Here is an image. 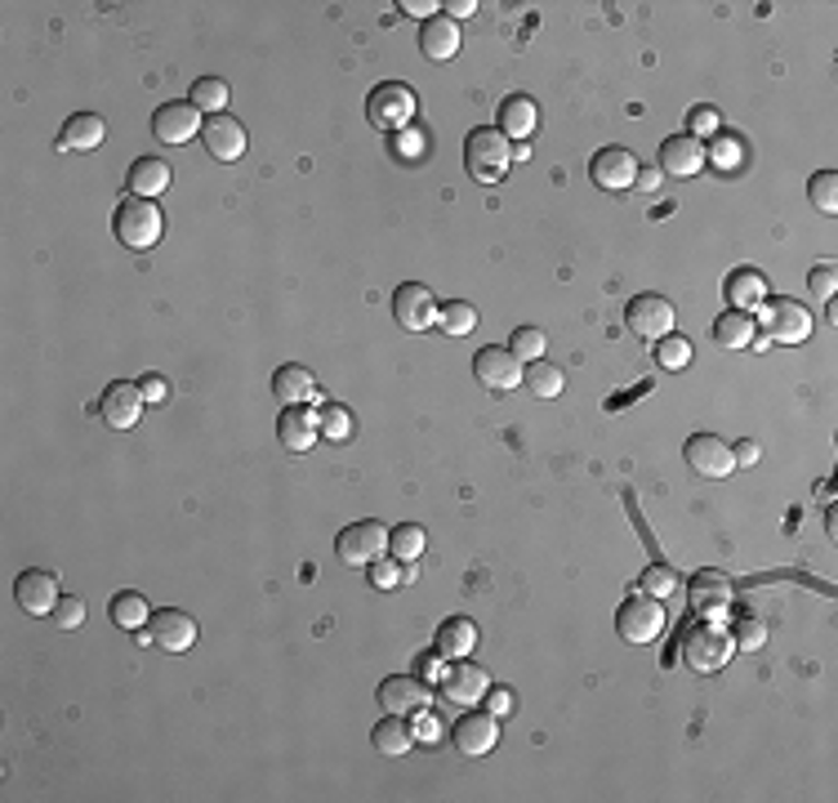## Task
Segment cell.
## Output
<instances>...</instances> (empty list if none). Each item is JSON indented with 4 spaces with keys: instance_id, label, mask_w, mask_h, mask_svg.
I'll return each instance as SVG.
<instances>
[{
    "instance_id": "obj_15",
    "label": "cell",
    "mask_w": 838,
    "mask_h": 803,
    "mask_svg": "<svg viewBox=\"0 0 838 803\" xmlns=\"http://www.w3.org/2000/svg\"><path fill=\"white\" fill-rule=\"evenodd\" d=\"M393 317H397L401 330H415V335L429 330V326H438V299H433V291L419 286V282L397 286V295H393Z\"/></svg>"
},
{
    "instance_id": "obj_49",
    "label": "cell",
    "mask_w": 838,
    "mask_h": 803,
    "mask_svg": "<svg viewBox=\"0 0 838 803\" xmlns=\"http://www.w3.org/2000/svg\"><path fill=\"white\" fill-rule=\"evenodd\" d=\"M424 148H429V139L419 129H401L397 134V157L401 161H419V157H424Z\"/></svg>"
},
{
    "instance_id": "obj_24",
    "label": "cell",
    "mask_w": 838,
    "mask_h": 803,
    "mask_svg": "<svg viewBox=\"0 0 838 803\" xmlns=\"http://www.w3.org/2000/svg\"><path fill=\"white\" fill-rule=\"evenodd\" d=\"M272 397L282 402V407H304V402H326L308 366H282V371H276V375H272Z\"/></svg>"
},
{
    "instance_id": "obj_1",
    "label": "cell",
    "mask_w": 838,
    "mask_h": 803,
    "mask_svg": "<svg viewBox=\"0 0 838 803\" xmlns=\"http://www.w3.org/2000/svg\"><path fill=\"white\" fill-rule=\"evenodd\" d=\"M509 161H513V144L496 125H477L464 139V166L477 183H500L509 174Z\"/></svg>"
},
{
    "instance_id": "obj_32",
    "label": "cell",
    "mask_w": 838,
    "mask_h": 803,
    "mask_svg": "<svg viewBox=\"0 0 838 803\" xmlns=\"http://www.w3.org/2000/svg\"><path fill=\"white\" fill-rule=\"evenodd\" d=\"M419 49H424L433 63H451L460 54V27L451 19H429L419 27Z\"/></svg>"
},
{
    "instance_id": "obj_16",
    "label": "cell",
    "mask_w": 838,
    "mask_h": 803,
    "mask_svg": "<svg viewBox=\"0 0 838 803\" xmlns=\"http://www.w3.org/2000/svg\"><path fill=\"white\" fill-rule=\"evenodd\" d=\"M705 166H710V152L691 134H669L660 144V174H669V179H695Z\"/></svg>"
},
{
    "instance_id": "obj_23",
    "label": "cell",
    "mask_w": 838,
    "mask_h": 803,
    "mask_svg": "<svg viewBox=\"0 0 838 803\" xmlns=\"http://www.w3.org/2000/svg\"><path fill=\"white\" fill-rule=\"evenodd\" d=\"M276 438L286 451H313V442L321 438V411L313 407H286L276 420Z\"/></svg>"
},
{
    "instance_id": "obj_56",
    "label": "cell",
    "mask_w": 838,
    "mask_h": 803,
    "mask_svg": "<svg viewBox=\"0 0 838 803\" xmlns=\"http://www.w3.org/2000/svg\"><path fill=\"white\" fill-rule=\"evenodd\" d=\"M634 183H638V192H656L660 188V170H638Z\"/></svg>"
},
{
    "instance_id": "obj_22",
    "label": "cell",
    "mask_w": 838,
    "mask_h": 803,
    "mask_svg": "<svg viewBox=\"0 0 838 803\" xmlns=\"http://www.w3.org/2000/svg\"><path fill=\"white\" fill-rule=\"evenodd\" d=\"M148 630H152V647H157V652H170V656H179V652H188V647L196 643V621H192L188 612H179V608L152 612Z\"/></svg>"
},
{
    "instance_id": "obj_50",
    "label": "cell",
    "mask_w": 838,
    "mask_h": 803,
    "mask_svg": "<svg viewBox=\"0 0 838 803\" xmlns=\"http://www.w3.org/2000/svg\"><path fill=\"white\" fill-rule=\"evenodd\" d=\"M807 286H812V295H820V299H834V291H838V273L825 263V268H812L807 273Z\"/></svg>"
},
{
    "instance_id": "obj_13",
    "label": "cell",
    "mask_w": 838,
    "mask_h": 803,
    "mask_svg": "<svg viewBox=\"0 0 838 803\" xmlns=\"http://www.w3.org/2000/svg\"><path fill=\"white\" fill-rule=\"evenodd\" d=\"M638 157L628 152V148H620V144H611V148H602L593 161H589V179L598 183V188H607V192H628L634 188V179H638Z\"/></svg>"
},
{
    "instance_id": "obj_17",
    "label": "cell",
    "mask_w": 838,
    "mask_h": 803,
    "mask_svg": "<svg viewBox=\"0 0 838 803\" xmlns=\"http://www.w3.org/2000/svg\"><path fill=\"white\" fill-rule=\"evenodd\" d=\"M473 375H477L482 388H491V393H513L522 384V362L509 349H482L473 358Z\"/></svg>"
},
{
    "instance_id": "obj_3",
    "label": "cell",
    "mask_w": 838,
    "mask_h": 803,
    "mask_svg": "<svg viewBox=\"0 0 838 803\" xmlns=\"http://www.w3.org/2000/svg\"><path fill=\"white\" fill-rule=\"evenodd\" d=\"M732 656H736V643H732V634H727L723 625H714V621L687 630V638H682V660L695 669V675H718V669H723Z\"/></svg>"
},
{
    "instance_id": "obj_12",
    "label": "cell",
    "mask_w": 838,
    "mask_h": 803,
    "mask_svg": "<svg viewBox=\"0 0 838 803\" xmlns=\"http://www.w3.org/2000/svg\"><path fill=\"white\" fill-rule=\"evenodd\" d=\"M103 420H107V429H116V433H125V429H134L138 420H144V411H148V397H144V388L138 384H129V380H116V384H107L103 388Z\"/></svg>"
},
{
    "instance_id": "obj_27",
    "label": "cell",
    "mask_w": 838,
    "mask_h": 803,
    "mask_svg": "<svg viewBox=\"0 0 838 803\" xmlns=\"http://www.w3.org/2000/svg\"><path fill=\"white\" fill-rule=\"evenodd\" d=\"M535 125H540V108H535V99H526V94H513V99H505L500 103V134L505 139H518V144H526L531 134H535Z\"/></svg>"
},
{
    "instance_id": "obj_18",
    "label": "cell",
    "mask_w": 838,
    "mask_h": 803,
    "mask_svg": "<svg viewBox=\"0 0 838 803\" xmlns=\"http://www.w3.org/2000/svg\"><path fill=\"white\" fill-rule=\"evenodd\" d=\"M496 742H500V719L491 714V710H473V714H464L460 723H455V750L460 755H468V759H482V755H491L496 750Z\"/></svg>"
},
{
    "instance_id": "obj_9",
    "label": "cell",
    "mask_w": 838,
    "mask_h": 803,
    "mask_svg": "<svg viewBox=\"0 0 838 803\" xmlns=\"http://www.w3.org/2000/svg\"><path fill=\"white\" fill-rule=\"evenodd\" d=\"M624 326L638 335V340H652V344H660L665 335H673V326H678V313H673V304L665 299V295H634V304L624 308Z\"/></svg>"
},
{
    "instance_id": "obj_31",
    "label": "cell",
    "mask_w": 838,
    "mask_h": 803,
    "mask_svg": "<svg viewBox=\"0 0 838 803\" xmlns=\"http://www.w3.org/2000/svg\"><path fill=\"white\" fill-rule=\"evenodd\" d=\"M754 335H758V321H754V313H723L718 321H714V344L718 349H727V353H740V349H749L754 344Z\"/></svg>"
},
{
    "instance_id": "obj_38",
    "label": "cell",
    "mask_w": 838,
    "mask_h": 803,
    "mask_svg": "<svg viewBox=\"0 0 838 803\" xmlns=\"http://www.w3.org/2000/svg\"><path fill=\"white\" fill-rule=\"evenodd\" d=\"M438 326L446 330V335H473L477 330V308L473 304H464V299H451L446 308H438Z\"/></svg>"
},
{
    "instance_id": "obj_7",
    "label": "cell",
    "mask_w": 838,
    "mask_h": 803,
    "mask_svg": "<svg viewBox=\"0 0 838 803\" xmlns=\"http://www.w3.org/2000/svg\"><path fill=\"white\" fill-rule=\"evenodd\" d=\"M758 313H762V335L767 340H777V344H803L816 330L812 313L799 299H767Z\"/></svg>"
},
{
    "instance_id": "obj_33",
    "label": "cell",
    "mask_w": 838,
    "mask_h": 803,
    "mask_svg": "<svg viewBox=\"0 0 838 803\" xmlns=\"http://www.w3.org/2000/svg\"><path fill=\"white\" fill-rule=\"evenodd\" d=\"M522 380H526V393H531V397H540V402L563 397V388H567L563 366H553V362H544V358H540V362H526Z\"/></svg>"
},
{
    "instance_id": "obj_29",
    "label": "cell",
    "mask_w": 838,
    "mask_h": 803,
    "mask_svg": "<svg viewBox=\"0 0 838 803\" xmlns=\"http://www.w3.org/2000/svg\"><path fill=\"white\" fill-rule=\"evenodd\" d=\"M477 647V625L468 617H451L438 625V638H433V652L442 660H464L468 652Z\"/></svg>"
},
{
    "instance_id": "obj_14",
    "label": "cell",
    "mask_w": 838,
    "mask_h": 803,
    "mask_svg": "<svg viewBox=\"0 0 838 803\" xmlns=\"http://www.w3.org/2000/svg\"><path fill=\"white\" fill-rule=\"evenodd\" d=\"M433 705V688L424 679H415V675H397V679H384L380 683V710L384 714H419V710H429Z\"/></svg>"
},
{
    "instance_id": "obj_39",
    "label": "cell",
    "mask_w": 838,
    "mask_h": 803,
    "mask_svg": "<svg viewBox=\"0 0 838 803\" xmlns=\"http://www.w3.org/2000/svg\"><path fill=\"white\" fill-rule=\"evenodd\" d=\"M807 196H812V206H816L820 215H838V174H834V170H820V174H812V183H807Z\"/></svg>"
},
{
    "instance_id": "obj_55",
    "label": "cell",
    "mask_w": 838,
    "mask_h": 803,
    "mask_svg": "<svg viewBox=\"0 0 838 803\" xmlns=\"http://www.w3.org/2000/svg\"><path fill=\"white\" fill-rule=\"evenodd\" d=\"M736 152H740V148H736L732 139H723V144L714 148V161H718V166H732V161H736Z\"/></svg>"
},
{
    "instance_id": "obj_25",
    "label": "cell",
    "mask_w": 838,
    "mask_h": 803,
    "mask_svg": "<svg viewBox=\"0 0 838 803\" xmlns=\"http://www.w3.org/2000/svg\"><path fill=\"white\" fill-rule=\"evenodd\" d=\"M170 183H174V174H170V161H161V157H138L125 179L129 196H144V201H157L161 192H170Z\"/></svg>"
},
{
    "instance_id": "obj_46",
    "label": "cell",
    "mask_w": 838,
    "mask_h": 803,
    "mask_svg": "<svg viewBox=\"0 0 838 803\" xmlns=\"http://www.w3.org/2000/svg\"><path fill=\"white\" fill-rule=\"evenodd\" d=\"M371 585H375V589H397V585H406L397 558H375V563H371Z\"/></svg>"
},
{
    "instance_id": "obj_19",
    "label": "cell",
    "mask_w": 838,
    "mask_h": 803,
    "mask_svg": "<svg viewBox=\"0 0 838 803\" xmlns=\"http://www.w3.org/2000/svg\"><path fill=\"white\" fill-rule=\"evenodd\" d=\"M201 144H205V152L215 157V161H241L246 157V129H241V121L237 116H205V125H201Z\"/></svg>"
},
{
    "instance_id": "obj_43",
    "label": "cell",
    "mask_w": 838,
    "mask_h": 803,
    "mask_svg": "<svg viewBox=\"0 0 838 803\" xmlns=\"http://www.w3.org/2000/svg\"><path fill=\"white\" fill-rule=\"evenodd\" d=\"M321 438L326 442H348L353 438V416L343 407H321Z\"/></svg>"
},
{
    "instance_id": "obj_6",
    "label": "cell",
    "mask_w": 838,
    "mask_h": 803,
    "mask_svg": "<svg viewBox=\"0 0 838 803\" xmlns=\"http://www.w3.org/2000/svg\"><path fill=\"white\" fill-rule=\"evenodd\" d=\"M615 634H620L624 643H634V647L656 643V638L665 634V608H660V598H647V593L628 598L624 608L615 612Z\"/></svg>"
},
{
    "instance_id": "obj_11",
    "label": "cell",
    "mask_w": 838,
    "mask_h": 803,
    "mask_svg": "<svg viewBox=\"0 0 838 803\" xmlns=\"http://www.w3.org/2000/svg\"><path fill=\"white\" fill-rule=\"evenodd\" d=\"M732 602H736V585L723 572H695L691 576V612H701L714 625H723Z\"/></svg>"
},
{
    "instance_id": "obj_5",
    "label": "cell",
    "mask_w": 838,
    "mask_h": 803,
    "mask_svg": "<svg viewBox=\"0 0 838 803\" xmlns=\"http://www.w3.org/2000/svg\"><path fill=\"white\" fill-rule=\"evenodd\" d=\"M335 554L343 567H371L375 558L388 554V527L366 518V522H348L335 541Z\"/></svg>"
},
{
    "instance_id": "obj_2",
    "label": "cell",
    "mask_w": 838,
    "mask_h": 803,
    "mask_svg": "<svg viewBox=\"0 0 838 803\" xmlns=\"http://www.w3.org/2000/svg\"><path fill=\"white\" fill-rule=\"evenodd\" d=\"M112 228H116V241H121L125 250H152V246L161 241V233H166V215H161L157 201L125 196L121 211H116V219H112Z\"/></svg>"
},
{
    "instance_id": "obj_10",
    "label": "cell",
    "mask_w": 838,
    "mask_h": 803,
    "mask_svg": "<svg viewBox=\"0 0 838 803\" xmlns=\"http://www.w3.org/2000/svg\"><path fill=\"white\" fill-rule=\"evenodd\" d=\"M682 460H687L691 474H701V478H732V468H736V455H732V446H727L718 433H695V438H687Z\"/></svg>"
},
{
    "instance_id": "obj_28",
    "label": "cell",
    "mask_w": 838,
    "mask_h": 803,
    "mask_svg": "<svg viewBox=\"0 0 838 803\" xmlns=\"http://www.w3.org/2000/svg\"><path fill=\"white\" fill-rule=\"evenodd\" d=\"M371 746H375L384 759H406V755L415 750V732H410V723H406L401 714H384V719L375 723V732H371Z\"/></svg>"
},
{
    "instance_id": "obj_51",
    "label": "cell",
    "mask_w": 838,
    "mask_h": 803,
    "mask_svg": "<svg viewBox=\"0 0 838 803\" xmlns=\"http://www.w3.org/2000/svg\"><path fill=\"white\" fill-rule=\"evenodd\" d=\"M138 388H144L148 407H166V402H170V384L161 375H144V380H138Z\"/></svg>"
},
{
    "instance_id": "obj_53",
    "label": "cell",
    "mask_w": 838,
    "mask_h": 803,
    "mask_svg": "<svg viewBox=\"0 0 838 803\" xmlns=\"http://www.w3.org/2000/svg\"><path fill=\"white\" fill-rule=\"evenodd\" d=\"M486 710H491L496 719H505V714L513 710V692H509V688H496V683H491V692H486Z\"/></svg>"
},
{
    "instance_id": "obj_34",
    "label": "cell",
    "mask_w": 838,
    "mask_h": 803,
    "mask_svg": "<svg viewBox=\"0 0 838 803\" xmlns=\"http://www.w3.org/2000/svg\"><path fill=\"white\" fill-rule=\"evenodd\" d=\"M424 550H429V531L419 527V522H401V527L388 531V554L397 563H419V558H424Z\"/></svg>"
},
{
    "instance_id": "obj_45",
    "label": "cell",
    "mask_w": 838,
    "mask_h": 803,
    "mask_svg": "<svg viewBox=\"0 0 838 803\" xmlns=\"http://www.w3.org/2000/svg\"><path fill=\"white\" fill-rule=\"evenodd\" d=\"M415 723H410V732H415V742H424V746H433V742H442V719L433 714V710H419V714H410Z\"/></svg>"
},
{
    "instance_id": "obj_47",
    "label": "cell",
    "mask_w": 838,
    "mask_h": 803,
    "mask_svg": "<svg viewBox=\"0 0 838 803\" xmlns=\"http://www.w3.org/2000/svg\"><path fill=\"white\" fill-rule=\"evenodd\" d=\"M442 675H446V660H442L438 652H429V656H419V660H415V679H424L429 688H438Z\"/></svg>"
},
{
    "instance_id": "obj_20",
    "label": "cell",
    "mask_w": 838,
    "mask_h": 803,
    "mask_svg": "<svg viewBox=\"0 0 838 803\" xmlns=\"http://www.w3.org/2000/svg\"><path fill=\"white\" fill-rule=\"evenodd\" d=\"M201 112L192 108V103H166L157 116H152V134H157V144H192V139H201Z\"/></svg>"
},
{
    "instance_id": "obj_26",
    "label": "cell",
    "mask_w": 838,
    "mask_h": 803,
    "mask_svg": "<svg viewBox=\"0 0 838 803\" xmlns=\"http://www.w3.org/2000/svg\"><path fill=\"white\" fill-rule=\"evenodd\" d=\"M103 139H107L103 116H94V112H77L72 121L63 125V134H58V152H94Z\"/></svg>"
},
{
    "instance_id": "obj_48",
    "label": "cell",
    "mask_w": 838,
    "mask_h": 803,
    "mask_svg": "<svg viewBox=\"0 0 838 803\" xmlns=\"http://www.w3.org/2000/svg\"><path fill=\"white\" fill-rule=\"evenodd\" d=\"M687 121H691V139H701V144L710 139V134H718V112L714 108H695Z\"/></svg>"
},
{
    "instance_id": "obj_44",
    "label": "cell",
    "mask_w": 838,
    "mask_h": 803,
    "mask_svg": "<svg viewBox=\"0 0 838 803\" xmlns=\"http://www.w3.org/2000/svg\"><path fill=\"white\" fill-rule=\"evenodd\" d=\"M54 621H58V630H81L86 625V598H58V608H54Z\"/></svg>"
},
{
    "instance_id": "obj_41",
    "label": "cell",
    "mask_w": 838,
    "mask_h": 803,
    "mask_svg": "<svg viewBox=\"0 0 838 803\" xmlns=\"http://www.w3.org/2000/svg\"><path fill=\"white\" fill-rule=\"evenodd\" d=\"M656 362H660L665 371H682V366L691 362V344L682 340V335H665V340L656 344Z\"/></svg>"
},
{
    "instance_id": "obj_37",
    "label": "cell",
    "mask_w": 838,
    "mask_h": 803,
    "mask_svg": "<svg viewBox=\"0 0 838 803\" xmlns=\"http://www.w3.org/2000/svg\"><path fill=\"white\" fill-rule=\"evenodd\" d=\"M544 349H548V335H544L540 326H518L513 340H509V353H513L522 366H526V362H540Z\"/></svg>"
},
{
    "instance_id": "obj_40",
    "label": "cell",
    "mask_w": 838,
    "mask_h": 803,
    "mask_svg": "<svg viewBox=\"0 0 838 803\" xmlns=\"http://www.w3.org/2000/svg\"><path fill=\"white\" fill-rule=\"evenodd\" d=\"M638 589H643L647 598H673V593H678V572H673V567H647L643 580H638Z\"/></svg>"
},
{
    "instance_id": "obj_35",
    "label": "cell",
    "mask_w": 838,
    "mask_h": 803,
    "mask_svg": "<svg viewBox=\"0 0 838 803\" xmlns=\"http://www.w3.org/2000/svg\"><path fill=\"white\" fill-rule=\"evenodd\" d=\"M107 617H112V621H116L125 634H134V630H144V625L152 621V608H148V598H144V593L125 589V593H116V598H112Z\"/></svg>"
},
{
    "instance_id": "obj_42",
    "label": "cell",
    "mask_w": 838,
    "mask_h": 803,
    "mask_svg": "<svg viewBox=\"0 0 838 803\" xmlns=\"http://www.w3.org/2000/svg\"><path fill=\"white\" fill-rule=\"evenodd\" d=\"M732 643H736V652H758V647L767 643V625H762L758 617H736Z\"/></svg>"
},
{
    "instance_id": "obj_21",
    "label": "cell",
    "mask_w": 838,
    "mask_h": 803,
    "mask_svg": "<svg viewBox=\"0 0 838 803\" xmlns=\"http://www.w3.org/2000/svg\"><path fill=\"white\" fill-rule=\"evenodd\" d=\"M14 598H19V608L27 612V617H54V608H58V580L49 576V572H41V567H32V572H23L19 580H14Z\"/></svg>"
},
{
    "instance_id": "obj_36",
    "label": "cell",
    "mask_w": 838,
    "mask_h": 803,
    "mask_svg": "<svg viewBox=\"0 0 838 803\" xmlns=\"http://www.w3.org/2000/svg\"><path fill=\"white\" fill-rule=\"evenodd\" d=\"M196 112H205V116H219L224 108H228V81L224 77H201V81H192V99H188Z\"/></svg>"
},
{
    "instance_id": "obj_54",
    "label": "cell",
    "mask_w": 838,
    "mask_h": 803,
    "mask_svg": "<svg viewBox=\"0 0 838 803\" xmlns=\"http://www.w3.org/2000/svg\"><path fill=\"white\" fill-rule=\"evenodd\" d=\"M446 10H451L446 19H451V23H460V19H473V14H477V0H451Z\"/></svg>"
},
{
    "instance_id": "obj_52",
    "label": "cell",
    "mask_w": 838,
    "mask_h": 803,
    "mask_svg": "<svg viewBox=\"0 0 838 803\" xmlns=\"http://www.w3.org/2000/svg\"><path fill=\"white\" fill-rule=\"evenodd\" d=\"M397 10H401V14H410V19H424V23H429V19H438V10H442V5H438V0H401Z\"/></svg>"
},
{
    "instance_id": "obj_30",
    "label": "cell",
    "mask_w": 838,
    "mask_h": 803,
    "mask_svg": "<svg viewBox=\"0 0 838 803\" xmlns=\"http://www.w3.org/2000/svg\"><path fill=\"white\" fill-rule=\"evenodd\" d=\"M723 295H727V304L736 313H754V308L767 304V282L754 273V268H736V273L727 278V286H723Z\"/></svg>"
},
{
    "instance_id": "obj_4",
    "label": "cell",
    "mask_w": 838,
    "mask_h": 803,
    "mask_svg": "<svg viewBox=\"0 0 838 803\" xmlns=\"http://www.w3.org/2000/svg\"><path fill=\"white\" fill-rule=\"evenodd\" d=\"M415 112H419V103H415L410 86H401V81H384V86H375L371 99H366V116H371V125L384 129V134L410 129Z\"/></svg>"
},
{
    "instance_id": "obj_8",
    "label": "cell",
    "mask_w": 838,
    "mask_h": 803,
    "mask_svg": "<svg viewBox=\"0 0 838 803\" xmlns=\"http://www.w3.org/2000/svg\"><path fill=\"white\" fill-rule=\"evenodd\" d=\"M442 697L451 701V705H464V710H473V705H482L486 701V692H491V669H482L477 660H446V675H442Z\"/></svg>"
},
{
    "instance_id": "obj_57",
    "label": "cell",
    "mask_w": 838,
    "mask_h": 803,
    "mask_svg": "<svg viewBox=\"0 0 838 803\" xmlns=\"http://www.w3.org/2000/svg\"><path fill=\"white\" fill-rule=\"evenodd\" d=\"M732 455H736V464H754L758 460V442H740Z\"/></svg>"
}]
</instances>
